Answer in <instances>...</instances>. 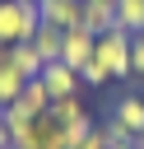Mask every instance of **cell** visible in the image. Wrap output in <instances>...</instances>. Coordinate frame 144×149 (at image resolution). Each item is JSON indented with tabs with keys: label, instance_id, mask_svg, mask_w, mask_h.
<instances>
[{
	"label": "cell",
	"instance_id": "cell-1",
	"mask_svg": "<svg viewBox=\"0 0 144 149\" xmlns=\"http://www.w3.org/2000/svg\"><path fill=\"white\" fill-rule=\"evenodd\" d=\"M37 28H42V9H37V0H0V47L33 42Z\"/></svg>",
	"mask_w": 144,
	"mask_h": 149
},
{
	"label": "cell",
	"instance_id": "cell-2",
	"mask_svg": "<svg viewBox=\"0 0 144 149\" xmlns=\"http://www.w3.org/2000/svg\"><path fill=\"white\" fill-rule=\"evenodd\" d=\"M93 61L107 70V79H130V33L125 28H107L93 47Z\"/></svg>",
	"mask_w": 144,
	"mask_h": 149
},
{
	"label": "cell",
	"instance_id": "cell-3",
	"mask_svg": "<svg viewBox=\"0 0 144 149\" xmlns=\"http://www.w3.org/2000/svg\"><path fill=\"white\" fill-rule=\"evenodd\" d=\"M37 79H42V88H46V98H51V102H60V98H79V88H84L79 70H74V65H65V61H46Z\"/></svg>",
	"mask_w": 144,
	"mask_h": 149
},
{
	"label": "cell",
	"instance_id": "cell-4",
	"mask_svg": "<svg viewBox=\"0 0 144 149\" xmlns=\"http://www.w3.org/2000/svg\"><path fill=\"white\" fill-rule=\"evenodd\" d=\"M107 126H116L125 140H144V93H121L111 102V121Z\"/></svg>",
	"mask_w": 144,
	"mask_h": 149
},
{
	"label": "cell",
	"instance_id": "cell-5",
	"mask_svg": "<svg viewBox=\"0 0 144 149\" xmlns=\"http://www.w3.org/2000/svg\"><path fill=\"white\" fill-rule=\"evenodd\" d=\"M93 47H98V37H93L84 23H74V28H65V42H60V61H65V65H74V70H84V65L93 61Z\"/></svg>",
	"mask_w": 144,
	"mask_h": 149
},
{
	"label": "cell",
	"instance_id": "cell-6",
	"mask_svg": "<svg viewBox=\"0 0 144 149\" xmlns=\"http://www.w3.org/2000/svg\"><path fill=\"white\" fill-rule=\"evenodd\" d=\"M79 23H84L93 37H102L107 28H116V5H111V0H84V9H79Z\"/></svg>",
	"mask_w": 144,
	"mask_h": 149
},
{
	"label": "cell",
	"instance_id": "cell-7",
	"mask_svg": "<svg viewBox=\"0 0 144 149\" xmlns=\"http://www.w3.org/2000/svg\"><path fill=\"white\" fill-rule=\"evenodd\" d=\"M37 9H42V23H51V28H74L84 0H37Z\"/></svg>",
	"mask_w": 144,
	"mask_h": 149
},
{
	"label": "cell",
	"instance_id": "cell-8",
	"mask_svg": "<svg viewBox=\"0 0 144 149\" xmlns=\"http://www.w3.org/2000/svg\"><path fill=\"white\" fill-rule=\"evenodd\" d=\"M5 56H9V65H14L19 74H28V79H37V74H42V65H46V61L37 56V47H33V42H14Z\"/></svg>",
	"mask_w": 144,
	"mask_h": 149
},
{
	"label": "cell",
	"instance_id": "cell-9",
	"mask_svg": "<svg viewBox=\"0 0 144 149\" xmlns=\"http://www.w3.org/2000/svg\"><path fill=\"white\" fill-rule=\"evenodd\" d=\"M60 42H65V28L42 23V28L33 33V47H37V56H42V61H60Z\"/></svg>",
	"mask_w": 144,
	"mask_h": 149
},
{
	"label": "cell",
	"instance_id": "cell-10",
	"mask_svg": "<svg viewBox=\"0 0 144 149\" xmlns=\"http://www.w3.org/2000/svg\"><path fill=\"white\" fill-rule=\"evenodd\" d=\"M116 28L144 33V0H116Z\"/></svg>",
	"mask_w": 144,
	"mask_h": 149
},
{
	"label": "cell",
	"instance_id": "cell-11",
	"mask_svg": "<svg viewBox=\"0 0 144 149\" xmlns=\"http://www.w3.org/2000/svg\"><path fill=\"white\" fill-rule=\"evenodd\" d=\"M23 84H28V74H19V70L9 65V56H5V65H0V107H9V102L23 93Z\"/></svg>",
	"mask_w": 144,
	"mask_h": 149
},
{
	"label": "cell",
	"instance_id": "cell-12",
	"mask_svg": "<svg viewBox=\"0 0 144 149\" xmlns=\"http://www.w3.org/2000/svg\"><path fill=\"white\" fill-rule=\"evenodd\" d=\"M130 74L144 79V33H130Z\"/></svg>",
	"mask_w": 144,
	"mask_h": 149
},
{
	"label": "cell",
	"instance_id": "cell-13",
	"mask_svg": "<svg viewBox=\"0 0 144 149\" xmlns=\"http://www.w3.org/2000/svg\"><path fill=\"white\" fill-rule=\"evenodd\" d=\"M74 149H111V135H107V126H93V130H88V135H84Z\"/></svg>",
	"mask_w": 144,
	"mask_h": 149
},
{
	"label": "cell",
	"instance_id": "cell-14",
	"mask_svg": "<svg viewBox=\"0 0 144 149\" xmlns=\"http://www.w3.org/2000/svg\"><path fill=\"white\" fill-rule=\"evenodd\" d=\"M0 149H14V144H9V126H5V112H0Z\"/></svg>",
	"mask_w": 144,
	"mask_h": 149
},
{
	"label": "cell",
	"instance_id": "cell-15",
	"mask_svg": "<svg viewBox=\"0 0 144 149\" xmlns=\"http://www.w3.org/2000/svg\"><path fill=\"white\" fill-rule=\"evenodd\" d=\"M111 149H144V140H116Z\"/></svg>",
	"mask_w": 144,
	"mask_h": 149
},
{
	"label": "cell",
	"instance_id": "cell-16",
	"mask_svg": "<svg viewBox=\"0 0 144 149\" xmlns=\"http://www.w3.org/2000/svg\"><path fill=\"white\" fill-rule=\"evenodd\" d=\"M5 51H9V47H0V65H5Z\"/></svg>",
	"mask_w": 144,
	"mask_h": 149
},
{
	"label": "cell",
	"instance_id": "cell-17",
	"mask_svg": "<svg viewBox=\"0 0 144 149\" xmlns=\"http://www.w3.org/2000/svg\"><path fill=\"white\" fill-rule=\"evenodd\" d=\"M111 5H116V0H111Z\"/></svg>",
	"mask_w": 144,
	"mask_h": 149
}]
</instances>
